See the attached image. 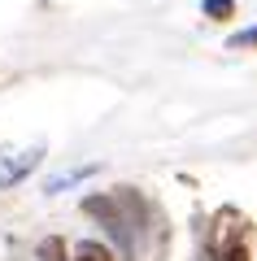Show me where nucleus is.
Here are the masks:
<instances>
[{
	"mask_svg": "<svg viewBox=\"0 0 257 261\" xmlns=\"http://www.w3.org/2000/svg\"><path fill=\"white\" fill-rule=\"evenodd\" d=\"M236 44H257V31H244V35H236Z\"/></svg>",
	"mask_w": 257,
	"mask_h": 261,
	"instance_id": "3",
	"label": "nucleus"
},
{
	"mask_svg": "<svg viewBox=\"0 0 257 261\" xmlns=\"http://www.w3.org/2000/svg\"><path fill=\"white\" fill-rule=\"evenodd\" d=\"M74 261H113V257H109V248H105V244H79Z\"/></svg>",
	"mask_w": 257,
	"mask_h": 261,
	"instance_id": "1",
	"label": "nucleus"
},
{
	"mask_svg": "<svg viewBox=\"0 0 257 261\" xmlns=\"http://www.w3.org/2000/svg\"><path fill=\"white\" fill-rule=\"evenodd\" d=\"M205 9H209V13H231V0H209Z\"/></svg>",
	"mask_w": 257,
	"mask_h": 261,
	"instance_id": "2",
	"label": "nucleus"
}]
</instances>
